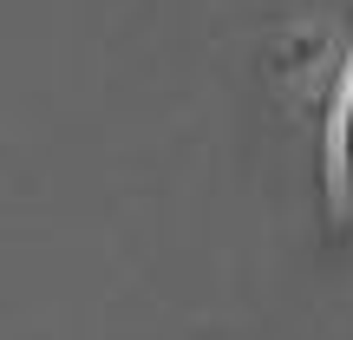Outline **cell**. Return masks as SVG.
I'll return each instance as SVG.
<instances>
[{"label": "cell", "instance_id": "1", "mask_svg": "<svg viewBox=\"0 0 353 340\" xmlns=\"http://www.w3.org/2000/svg\"><path fill=\"white\" fill-rule=\"evenodd\" d=\"M334 190H341V216L353 229V52L341 72V99H334Z\"/></svg>", "mask_w": 353, "mask_h": 340}]
</instances>
